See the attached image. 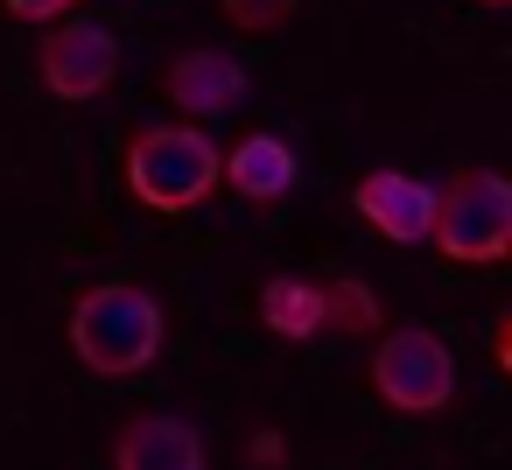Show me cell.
<instances>
[{
	"instance_id": "4fadbf2b",
	"label": "cell",
	"mask_w": 512,
	"mask_h": 470,
	"mask_svg": "<svg viewBox=\"0 0 512 470\" xmlns=\"http://www.w3.org/2000/svg\"><path fill=\"white\" fill-rule=\"evenodd\" d=\"M64 8L71 0H8V15H22V22H64Z\"/></svg>"
},
{
	"instance_id": "5b68a950",
	"label": "cell",
	"mask_w": 512,
	"mask_h": 470,
	"mask_svg": "<svg viewBox=\"0 0 512 470\" xmlns=\"http://www.w3.org/2000/svg\"><path fill=\"white\" fill-rule=\"evenodd\" d=\"M36 71H43L50 99L85 106V99H99V92L113 85V71H120V36H113L106 22H64V29L43 36Z\"/></svg>"
},
{
	"instance_id": "ba28073f",
	"label": "cell",
	"mask_w": 512,
	"mask_h": 470,
	"mask_svg": "<svg viewBox=\"0 0 512 470\" xmlns=\"http://www.w3.org/2000/svg\"><path fill=\"white\" fill-rule=\"evenodd\" d=\"M169 99L197 120H218L232 106H246V71L225 57V50H183L169 64Z\"/></svg>"
},
{
	"instance_id": "277c9868",
	"label": "cell",
	"mask_w": 512,
	"mask_h": 470,
	"mask_svg": "<svg viewBox=\"0 0 512 470\" xmlns=\"http://www.w3.org/2000/svg\"><path fill=\"white\" fill-rule=\"evenodd\" d=\"M372 386H379V400L400 407V414H442V407L456 400V358H449V344H442L435 330L400 323V330H386L379 351H372Z\"/></svg>"
},
{
	"instance_id": "9c48e42d",
	"label": "cell",
	"mask_w": 512,
	"mask_h": 470,
	"mask_svg": "<svg viewBox=\"0 0 512 470\" xmlns=\"http://www.w3.org/2000/svg\"><path fill=\"white\" fill-rule=\"evenodd\" d=\"M218 176H232V190H239V197L274 204V197H288V190H295V148H288L281 134H246V141L218 162Z\"/></svg>"
},
{
	"instance_id": "7c38bea8",
	"label": "cell",
	"mask_w": 512,
	"mask_h": 470,
	"mask_svg": "<svg viewBox=\"0 0 512 470\" xmlns=\"http://www.w3.org/2000/svg\"><path fill=\"white\" fill-rule=\"evenodd\" d=\"M218 8L232 15V29H246V36H267V29H281V22L295 15V0H218Z\"/></svg>"
},
{
	"instance_id": "7a4b0ae2",
	"label": "cell",
	"mask_w": 512,
	"mask_h": 470,
	"mask_svg": "<svg viewBox=\"0 0 512 470\" xmlns=\"http://www.w3.org/2000/svg\"><path fill=\"white\" fill-rule=\"evenodd\" d=\"M218 141L204 127H148L134 134L127 148V190L148 204V211H197L211 190H218Z\"/></svg>"
},
{
	"instance_id": "8fae6325",
	"label": "cell",
	"mask_w": 512,
	"mask_h": 470,
	"mask_svg": "<svg viewBox=\"0 0 512 470\" xmlns=\"http://www.w3.org/2000/svg\"><path fill=\"white\" fill-rule=\"evenodd\" d=\"M330 323H344V330H379V302H372V288H358V281L323 288V330H330Z\"/></svg>"
},
{
	"instance_id": "3957f363",
	"label": "cell",
	"mask_w": 512,
	"mask_h": 470,
	"mask_svg": "<svg viewBox=\"0 0 512 470\" xmlns=\"http://www.w3.org/2000/svg\"><path fill=\"white\" fill-rule=\"evenodd\" d=\"M449 260L463 267H491L512 253V190L491 169H463L449 190H435V232H428Z\"/></svg>"
},
{
	"instance_id": "52a82bcc",
	"label": "cell",
	"mask_w": 512,
	"mask_h": 470,
	"mask_svg": "<svg viewBox=\"0 0 512 470\" xmlns=\"http://www.w3.org/2000/svg\"><path fill=\"white\" fill-rule=\"evenodd\" d=\"M113 470H204V435L183 414H134L113 442Z\"/></svg>"
},
{
	"instance_id": "6da1fadb",
	"label": "cell",
	"mask_w": 512,
	"mask_h": 470,
	"mask_svg": "<svg viewBox=\"0 0 512 470\" xmlns=\"http://www.w3.org/2000/svg\"><path fill=\"white\" fill-rule=\"evenodd\" d=\"M71 351L78 365H92L99 379H134L162 358V302L134 281H106L85 288L71 309Z\"/></svg>"
},
{
	"instance_id": "30bf717a",
	"label": "cell",
	"mask_w": 512,
	"mask_h": 470,
	"mask_svg": "<svg viewBox=\"0 0 512 470\" xmlns=\"http://www.w3.org/2000/svg\"><path fill=\"white\" fill-rule=\"evenodd\" d=\"M260 323H267L274 337H288V344L323 337V288H316V281H295V274L267 281V288H260Z\"/></svg>"
},
{
	"instance_id": "8992f818",
	"label": "cell",
	"mask_w": 512,
	"mask_h": 470,
	"mask_svg": "<svg viewBox=\"0 0 512 470\" xmlns=\"http://www.w3.org/2000/svg\"><path fill=\"white\" fill-rule=\"evenodd\" d=\"M351 204H358V218H365L379 239H393V246H421V239L435 232V190H428L421 176L372 169V176H358Z\"/></svg>"
},
{
	"instance_id": "5bb4252c",
	"label": "cell",
	"mask_w": 512,
	"mask_h": 470,
	"mask_svg": "<svg viewBox=\"0 0 512 470\" xmlns=\"http://www.w3.org/2000/svg\"><path fill=\"white\" fill-rule=\"evenodd\" d=\"M253 463L274 470V463H281V435H253Z\"/></svg>"
},
{
	"instance_id": "9a60e30c",
	"label": "cell",
	"mask_w": 512,
	"mask_h": 470,
	"mask_svg": "<svg viewBox=\"0 0 512 470\" xmlns=\"http://www.w3.org/2000/svg\"><path fill=\"white\" fill-rule=\"evenodd\" d=\"M484 8H505V0H484Z\"/></svg>"
}]
</instances>
